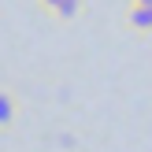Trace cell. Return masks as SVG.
Returning <instances> with one entry per match:
<instances>
[{
    "mask_svg": "<svg viewBox=\"0 0 152 152\" xmlns=\"http://www.w3.org/2000/svg\"><path fill=\"white\" fill-rule=\"evenodd\" d=\"M41 4L48 7V11H56V4H59V0H41Z\"/></svg>",
    "mask_w": 152,
    "mask_h": 152,
    "instance_id": "cell-4",
    "label": "cell"
},
{
    "mask_svg": "<svg viewBox=\"0 0 152 152\" xmlns=\"http://www.w3.org/2000/svg\"><path fill=\"white\" fill-rule=\"evenodd\" d=\"M82 4H86V0H59L52 15H56V19H74V15L82 11Z\"/></svg>",
    "mask_w": 152,
    "mask_h": 152,
    "instance_id": "cell-3",
    "label": "cell"
},
{
    "mask_svg": "<svg viewBox=\"0 0 152 152\" xmlns=\"http://www.w3.org/2000/svg\"><path fill=\"white\" fill-rule=\"evenodd\" d=\"M130 4H152V0H130Z\"/></svg>",
    "mask_w": 152,
    "mask_h": 152,
    "instance_id": "cell-5",
    "label": "cell"
},
{
    "mask_svg": "<svg viewBox=\"0 0 152 152\" xmlns=\"http://www.w3.org/2000/svg\"><path fill=\"white\" fill-rule=\"evenodd\" d=\"M126 26L137 34H152V4H130L126 11Z\"/></svg>",
    "mask_w": 152,
    "mask_h": 152,
    "instance_id": "cell-1",
    "label": "cell"
},
{
    "mask_svg": "<svg viewBox=\"0 0 152 152\" xmlns=\"http://www.w3.org/2000/svg\"><path fill=\"white\" fill-rule=\"evenodd\" d=\"M15 115H19V100H15L7 89H0V130H7V126L15 123Z\"/></svg>",
    "mask_w": 152,
    "mask_h": 152,
    "instance_id": "cell-2",
    "label": "cell"
}]
</instances>
